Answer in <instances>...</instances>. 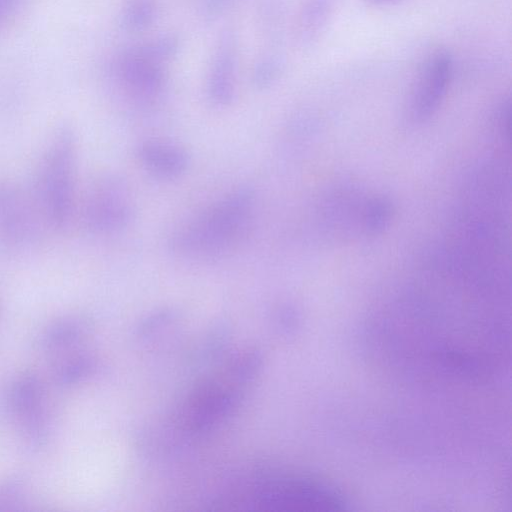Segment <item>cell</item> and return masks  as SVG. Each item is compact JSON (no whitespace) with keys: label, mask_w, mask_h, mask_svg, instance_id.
Listing matches in <instances>:
<instances>
[{"label":"cell","mask_w":512,"mask_h":512,"mask_svg":"<svg viewBox=\"0 0 512 512\" xmlns=\"http://www.w3.org/2000/svg\"><path fill=\"white\" fill-rule=\"evenodd\" d=\"M255 203L252 188L232 190L174 234L173 252L189 258H215L231 252L249 234Z\"/></svg>","instance_id":"obj_1"},{"label":"cell","mask_w":512,"mask_h":512,"mask_svg":"<svg viewBox=\"0 0 512 512\" xmlns=\"http://www.w3.org/2000/svg\"><path fill=\"white\" fill-rule=\"evenodd\" d=\"M77 141L68 126L58 128L44 149L32 200L44 226L64 230L76 209Z\"/></svg>","instance_id":"obj_2"},{"label":"cell","mask_w":512,"mask_h":512,"mask_svg":"<svg viewBox=\"0 0 512 512\" xmlns=\"http://www.w3.org/2000/svg\"><path fill=\"white\" fill-rule=\"evenodd\" d=\"M251 489L249 496L232 503L273 512L339 511L345 510L349 504L331 484L302 473L264 475Z\"/></svg>","instance_id":"obj_3"},{"label":"cell","mask_w":512,"mask_h":512,"mask_svg":"<svg viewBox=\"0 0 512 512\" xmlns=\"http://www.w3.org/2000/svg\"><path fill=\"white\" fill-rule=\"evenodd\" d=\"M258 364L259 358L254 354L238 356L213 378L203 381L181 410L184 428L202 432L225 417L240 399Z\"/></svg>","instance_id":"obj_4"},{"label":"cell","mask_w":512,"mask_h":512,"mask_svg":"<svg viewBox=\"0 0 512 512\" xmlns=\"http://www.w3.org/2000/svg\"><path fill=\"white\" fill-rule=\"evenodd\" d=\"M43 225L32 198L0 181V251L20 252L34 244Z\"/></svg>","instance_id":"obj_5"},{"label":"cell","mask_w":512,"mask_h":512,"mask_svg":"<svg viewBox=\"0 0 512 512\" xmlns=\"http://www.w3.org/2000/svg\"><path fill=\"white\" fill-rule=\"evenodd\" d=\"M84 227L96 235L124 229L132 219V204L125 186L117 179H100L90 189L82 208Z\"/></svg>","instance_id":"obj_6"},{"label":"cell","mask_w":512,"mask_h":512,"mask_svg":"<svg viewBox=\"0 0 512 512\" xmlns=\"http://www.w3.org/2000/svg\"><path fill=\"white\" fill-rule=\"evenodd\" d=\"M112 72L129 96L145 103L157 100L167 85L165 65L139 54L132 46L117 56Z\"/></svg>","instance_id":"obj_7"},{"label":"cell","mask_w":512,"mask_h":512,"mask_svg":"<svg viewBox=\"0 0 512 512\" xmlns=\"http://www.w3.org/2000/svg\"><path fill=\"white\" fill-rule=\"evenodd\" d=\"M44 398L41 380L29 372L18 376L8 390V407L21 423L28 442L36 447L45 442L48 432Z\"/></svg>","instance_id":"obj_8"},{"label":"cell","mask_w":512,"mask_h":512,"mask_svg":"<svg viewBox=\"0 0 512 512\" xmlns=\"http://www.w3.org/2000/svg\"><path fill=\"white\" fill-rule=\"evenodd\" d=\"M454 69L452 54L446 49L430 53L419 67L412 98V111L420 119L430 116L444 99Z\"/></svg>","instance_id":"obj_9"},{"label":"cell","mask_w":512,"mask_h":512,"mask_svg":"<svg viewBox=\"0 0 512 512\" xmlns=\"http://www.w3.org/2000/svg\"><path fill=\"white\" fill-rule=\"evenodd\" d=\"M239 40L232 28L219 34L209 67L206 92L208 100L216 107L230 105L235 97V79L238 62Z\"/></svg>","instance_id":"obj_10"},{"label":"cell","mask_w":512,"mask_h":512,"mask_svg":"<svg viewBox=\"0 0 512 512\" xmlns=\"http://www.w3.org/2000/svg\"><path fill=\"white\" fill-rule=\"evenodd\" d=\"M137 156L144 169L160 179L178 178L189 166L188 153L182 147L159 140L141 143Z\"/></svg>","instance_id":"obj_11"},{"label":"cell","mask_w":512,"mask_h":512,"mask_svg":"<svg viewBox=\"0 0 512 512\" xmlns=\"http://www.w3.org/2000/svg\"><path fill=\"white\" fill-rule=\"evenodd\" d=\"M334 7L335 0H305L297 23V38L303 47H309L317 41Z\"/></svg>","instance_id":"obj_12"},{"label":"cell","mask_w":512,"mask_h":512,"mask_svg":"<svg viewBox=\"0 0 512 512\" xmlns=\"http://www.w3.org/2000/svg\"><path fill=\"white\" fill-rule=\"evenodd\" d=\"M85 323L75 317H64L51 323L40 336V345L48 351L75 345L85 333Z\"/></svg>","instance_id":"obj_13"},{"label":"cell","mask_w":512,"mask_h":512,"mask_svg":"<svg viewBox=\"0 0 512 512\" xmlns=\"http://www.w3.org/2000/svg\"><path fill=\"white\" fill-rule=\"evenodd\" d=\"M158 13L156 0H127L120 13V24L128 33L143 32L155 23Z\"/></svg>","instance_id":"obj_14"},{"label":"cell","mask_w":512,"mask_h":512,"mask_svg":"<svg viewBox=\"0 0 512 512\" xmlns=\"http://www.w3.org/2000/svg\"><path fill=\"white\" fill-rule=\"evenodd\" d=\"M284 71L283 58L274 52H267L259 56L255 62L251 80L255 88L265 90L273 86Z\"/></svg>","instance_id":"obj_15"},{"label":"cell","mask_w":512,"mask_h":512,"mask_svg":"<svg viewBox=\"0 0 512 512\" xmlns=\"http://www.w3.org/2000/svg\"><path fill=\"white\" fill-rule=\"evenodd\" d=\"M94 363L87 356H75L64 361L56 370V382L64 387L81 382L92 373Z\"/></svg>","instance_id":"obj_16"},{"label":"cell","mask_w":512,"mask_h":512,"mask_svg":"<svg viewBox=\"0 0 512 512\" xmlns=\"http://www.w3.org/2000/svg\"><path fill=\"white\" fill-rule=\"evenodd\" d=\"M24 497V484L21 480L11 479L0 483V510L16 507Z\"/></svg>","instance_id":"obj_17"},{"label":"cell","mask_w":512,"mask_h":512,"mask_svg":"<svg viewBox=\"0 0 512 512\" xmlns=\"http://www.w3.org/2000/svg\"><path fill=\"white\" fill-rule=\"evenodd\" d=\"M236 0H199V12L207 21H213L229 10Z\"/></svg>","instance_id":"obj_18"},{"label":"cell","mask_w":512,"mask_h":512,"mask_svg":"<svg viewBox=\"0 0 512 512\" xmlns=\"http://www.w3.org/2000/svg\"><path fill=\"white\" fill-rule=\"evenodd\" d=\"M17 1L18 0H0V20L15 8Z\"/></svg>","instance_id":"obj_19"},{"label":"cell","mask_w":512,"mask_h":512,"mask_svg":"<svg viewBox=\"0 0 512 512\" xmlns=\"http://www.w3.org/2000/svg\"><path fill=\"white\" fill-rule=\"evenodd\" d=\"M367 1L372 4H375V5H380V4H386V3L392 2L394 0H367Z\"/></svg>","instance_id":"obj_20"}]
</instances>
